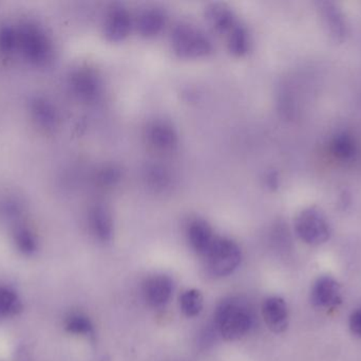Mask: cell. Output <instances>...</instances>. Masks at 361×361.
<instances>
[{
	"instance_id": "obj_1",
	"label": "cell",
	"mask_w": 361,
	"mask_h": 361,
	"mask_svg": "<svg viewBox=\"0 0 361 361\" xmlns=\"http://www.w3.org/2000/svg\"><path fill=\"white\" fill-rule=\"evenodd\" d=\"M212 324L219 336L225 341H238L254 330L257 324L256 312L247 299L227 297L216 307Z\"/></svg>"
},
{
	"instance_id": "obj_6",
	"label": "cell",
	"mask_w": 361,
	"mask_h": 361,
	"mask_svg": "<svg viewBox=\"0 0 361 361\" xmlns=\"http://www.w3.org/2000/svg\"><path fill=\"white\" fill-rule=\"evenodd\" d=\"M173 294V281L166 275L148 277L142 285V296L148 307L161 309L169 304Z\"/></svg>"
},
{
	"instance_id": "obj_10",
	"label": "cell",
	"mask_w": 361,
	"mask_h": 361,
	"mask_svg": "<svg viewBox=\"0 0 361 361\" xmlns=\"http://www.w3.org/2000/svg\"><path fill=\"white\" fill-rule=\"evenodd\" d=\"M320 15L324 27L331 37L343 42L349 33L347 18L341 8L333 1H322L319 4Z\"/></svg>"
},
{
	"instance_id": "obj_27",
	"label": "cell",
	"mask_w": 361,
	"mask_h": 361,
	"mask_svg": "<svg viewBox=\"0 0 361 361\" xmlns=\"http://www.w3.org/2000/svg\"><path fill=\"white\" fill-rule=\"evenodd\" d=\"M120 177V171L114 167H106L99 174V179L105 184H114Z\"/></svg>"
},
{
	"instance_id": "obj_14",
	"label": "cell",
	"mask_w": 361,
	"mask_h": 361,
	"mask_svg": "<svg viewBox=\"0 0 361 361\" xmlns=\"http://www.w3.org/2000/svg\"><path fill=\"white\" fill-rule=\"evenodd\" d=\"M166 21V14L162 8L149 6L140 12L135 25L143 37L152 38L156 37L164 30Z\"/></svg>"
},
{
	"instance_id": "obj_3",
	"label": "cell",
	"mask_w": 361,
	"mask_h": 361,
	"mask_svg": "<svg viewBox=\"0 0 361 361\" xmlns=\"http://www.w3.org/2000/svg\"><path fill=\"white\" fill-rule=\"evenodd\" d=\"M203 259L208 275L214 278H224L235 273L239 267L242 252L233 239L216 237Z\"/></svg>"
},
{
	"instance_id": "obj_4",
	"label": "cell",
	"mask_w": 361,
	"mask_h": 361,
	"mask_svg": "<svg viewBox=\"0 0 361 361\" xmlns=\"http://www.w3.org/2000/svg\"><path fill=\"white\" fill-rule=\"evenodd\" d=\"M18 32V49L34 66L47 65L52 59L53 46L48 34L35 23H25Z\"/></svg>"
},
{
	"instance_id": "obj_15",
	"label": "cell",
	"mask_w": 361,
	"mask_h": 361,
	"mask_svg": "<svg viewBox=\"0 0 361 361\" xmlns=\"http://www.w3.org/2000/svg\"><path fill=\"white\" fill-rule=\"evenodd\" d=\"M147 139L156 150L161 152L175 150L179 141L176 129L164 121H156L148 126Z\"/></svg>"
},
{
	"instance_id": "obj_18",
	"label": "cell",
	"mask_w": 361,
	"mask_h": 361,
	"mask_svg": "<svg viewBox=\"0 0 361 361\" xmlns=\"http://www.w3.org/2000/svg\"><path fill=\"white\" fill-rule=\"evenodd\" d=\"M331 154L341 161H349L357 153V144L351 134L339 131L330 142Z\"/></svg>"
},
{
	"instance_id": "obj_25",
	"label": "cell",
	"mask_w": 361,
	"mask_h": 361,
	"mask_svg": "<svg viewBox=\"0 0 361 361\" xmlns=\"http://www.w3.org/2000/svg\"><path fill=\"white\" fill-rule=\"evenodd\" d=\"M18 48V32L10 25L0 28V51L12 53Z\"/></svg>"
},
{
	"instance_id": "obj_13",
	"label": "cell",
	"mask_w": 361,
	"mask_h": 361,
	"mask_svg": "<svg viewBox=\"0 0 361 361\" xmlns=\"http://www.w3.org/2000/svg\"><path fill=\"white\" fill-rule=\"evenodd\" d=\"M186 235L190 247L201 256L207 252L216 237L208 223L200 218H195L188 223Z\"/></svg>"
},
{
	"instance_id": "obj_12",
	"label": "cell",
	"mask_w": 361,
	"mask_h": 361,
	"mask_svg": "<svg viewBox=\"0 0 361 361\" xmlns=\"http://www.w3.org/2000/svg\"><path fill=\"white\" fill-rule=\"evenodd\" d=\"M205 18L210 28L222 35H227L239 23L233 8L224 4H208L205 8Z\"/></svg>"
},
{
	"instance_id": "obj_21",
	"label": "cell",
	"mask_w": 361,
	"mask_h": 361,
	"mask_svg": "<svg viewBox=\"0 0 361 361\" xmlns=\"http://www.w3.org/2000/svg\"><path fill=\"white\" fill-rule=\"evenodd\" d=\"M63 328L75 336H91L94 332L90 318L82 312H70L63 319Z\"/></svg>"
},
{
	"instance_id": "obj_22",
	"label": "cell",
	"mask_w": 361,
	"mask_h": 361,
	"mask_svg": "<svg viewBox=\"0 0 361 361\" xmlns=\"http://www.w3.org/2000/svg\"><path fill=\"white\" fill-rule=\"evenodd\" d=\"M227 48L231 54L243 57L250 50V40L247 29L242 23H237L226 35Z\"/></svg>"
},
{
	"instance_id": "obj_11",
	"label": "cell",
	"mask_w": 361,
	"mask_h": 361,
	"mask_svg": "<svg viewBox=\"0 0 361 361\" xmlns=\"http://www.w3.org/2000/svg\"><path fill=\"white\" fill-rule=\"evenodd\" d=\"M262 316L267 328L276 334L283 333L288 326V309L280 297H269L262 304Z\"/></svg>"
},
{
	"instance_id": "obj_8",
	"label": "cell",
	"mask_w": 361,
	"mask_h": 361,
	"mask_svg": "<svg viewBox=\"0 0 361 361\" xmlns=\"http://www.w3.org/2000/svg\"><path fill=\"white\" fill-rule=\"evenodd\" d=\"M133 29V19L126 8L122 6H114L107 14L104 27L106 38L111 42H120L126 40Z\"/></svg>"
},
{
	"instance_id": "obj_19",
	"label": "cell",
	"mask_w": 361,
	"mask_h": 361,
	"mask_svg": "<svg viewBox=\"0 0 361 361\" xmlns=\"http://www.w3.org/2000/svg\"><path fill=\"white\" fill-rule=\"evenodd\" d=\"M18 292L6 284H0V320L15 317L21 311Z\"/></svg>"
},
{
	"instance_id": "obj_5",
	"label": "cell",
	"mask_w": 361,
	"mask_h": 361,
	"mask_svg": "<svg viewBox=\"0 0 361 361\" xmlns=\"http://www.w3.org/2000/svg\"><path fill=\"white\" fill-rule=\"evenodd\" d=\"M295 231L303 243L311 246L322 245L331 237L328 218L317 208H307L297 215Z\"/></svg>"
},
{
	"instance_id": "obj_7",
	"label": "cell",
	"mask_w": 361,
	"mask_h": 361,
	"mask_svg": "<svg viewBox=\"0 0 361 361\" xmlns=\"http://www.w3.org/2000/svg\"><path fill=\"white\" fill-rule=\"evenodd\" d=\"M70 85L76 97L82 101L94 102L101 97V78L89 68H80L74 71L70 78Z\"/></svg>"
},
{
	"instance_id": "obj_20",
	"label": "cell",
	"mask_w": 361,
	"mask_h": 361,
	"mask_svg": "<svg viewBox=\"0 0 361 361\" xmlns=\"http://www.w3.org/2000/svg\"><path fill=\"white\" fill-rule=\"evenodd\" d=\"M13 244L19 254L32 256L37 252L38 239L35 233L25 226H17L13 231Z\"/></svg>"
},
{
	"instance_id": "obj_9",
	"label": "cell",
	"mask_w": 361,
	"mask_h": 361,
	"mask_svg": "<svg viewBox=\"0 0 361 361\" xmlns=\"http://www.w3.org/2000/svg\"><path fill=\"white\" fill-rule=\"evenodd\" d=\"M312 303L320 309H331L341 304L343 300L341 288L332 277H320L314 283L311 292Z\"/></svg>"
},
{
	"instance_id": "obj_17",
	"label": "cell",
	"mask_w": 361,
	"mask_h": 361,
	"mask_svg": "<svg viewBox=\"0 0 361 361\" xmlns=\"http://www.w3.org/2000/svg\"><path fill=\"white\" fill-rule=\"evenodd\" d=\"M31 114L34 121L42 129H53L59 121L56 108L48 100L42 97H37L31 102Z\"/></svg>"
},
{
	"instance_id": "obj_24",
	"label": "cell",
	"mask_w": 361,
	"mask_h": 361,
	"mask_svg": "<svg viewBox=\"0 0 361 361\" xmlns=\"http://www.w3.org/2000/svg\"><path fill=\"white\" fill-rule=\"evenodd\" d=\"M147 180L152 188L164 190L171 184V176L165 167L152 165L147 171Z\"/></svg>"
},
{
	"instance_id": "obj_28",
	"label": "cell",
	"mask_w": 361,
	"mask_h": 361,
	"mask_svg": "<svg viewBox=\"0 0 361 361\" xmlns=\"http://www.w3.org/2000/svg\"><path fill=\"white\" fill-rule=\"evenodd\" d=\"M349 326L355 336L361 337V307L356 309L350 316Z\"/></svg>"
},
{
	"instance_id": "obj_23",
	"label": "cell",
	"mask_w": 361,
	"mask_h": 361,
	"mask_svg": "<svg viewBox=\"0 0 361 361\" xmlns=\"http://www.w3.org/2000/svg\"><path fill=\"white\" fill-rule=\"evenodd\" d=\"M204 299L201 292L197 290H185L180 296V312L186 317L195 318L203 311Z\"/></svg>"
},
{
	"instance_id": "obj_26",
	"label": "cell",
	"mask_w": 361,
	"mask_h": 361,
	"mask_svg": "<svg viewBox=\"0 0 361 361\" xmlns=\"http://www.w3.org/2000/svg\"><path fill=\"white\" fill-rule=\"evenodd\" d=\"M218 336V331L214 328V324H209L201 331V334L199 336V345H202L204 349L205 348L207 349L209 345H212L216 341Z\"/></svg>"
},
{
	"instance_id": "obj_16",
	"label": "cell",
	"mask_w": 361,
	"mask_h": 361,
	"mask_svg": "<svg viewBox=\"0 0 361 361\" xmlns=\"http://www.w3.org/2000/svg\"><path fill=\"white\" fill-rule=\"evenodd\" d=\"M89 228L101 242H109L114 235V220L104 206H94L89 213Z\"/></svg>"
},
{
	"instance_id": "obj_2",
	"label": "cell",
	"mask_w": 361,
	"mask_h": 361,
	"mask_svg": "<svg viewBox=\"0 0 361 361\" xmlns=\"http://www.w3.org/2000/svg\"><path fill=\"white\" fill-rule=\"evenodd\" d=\"M171 38L173 50L180 59H201L214 51L212 40L205 32L187 21L175 25Z\"/></svg>"
}]
</instances>
